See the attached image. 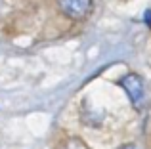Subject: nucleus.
I'll return each mask as SVG.
<instances>
[{
  "label": "nucleus",
  "instance_id": "obj_1",
  "mask_svg": "<svg viewBox=\"0 0 151 149\" xmlns=\"http://www.w3.org/2000/svg\"><path fill=\"white\" fill-rule=\"evenodd\" d=\"M58 6L67 17L84 19L92 10V0H58Z\"/></svg>",
  "mask_w": 151,
  "mask_h": 149
},
{
  "label": "nucleus",
  "instance_id": "obj_2",
  "mask_svg": "<svg viewBox=\"0 0 151 149\" xmlns=\"http://www.w3.org/2000/svg\"><path fill=\"white\" fill-rule=\"evenodd\" d=\"M121 86L126 90V94L130 96V100H132L134 103H138V101L144 97V82H142L138 77H134V74L122 78V80H121Z\"/></svg>",
  "mask_w": 151,
  "mask_h": 149
}]
</instances>
